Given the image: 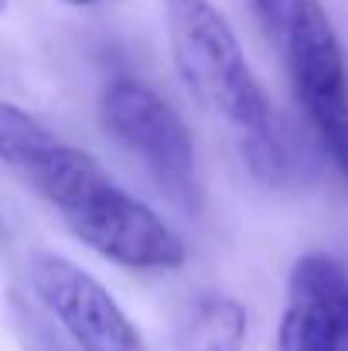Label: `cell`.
I'll return each mask as SVG.
<instances>
[{
  "instance_id": "obj_3",
  "label": "cell",
  "mask_w": 348,
  "mask_h": 351,
  "mask_svg": "<svg viewBox=\"0 0 348 351\" xmlns=\"http://www.w3.org/2000/svg\"><path fill=\"white\" fill-rule=\"evenodd\" d=\"M103 123L174 202H195V143L178 110L137 79L103 89Z\"/></svg>"
},
{
  "instance_id": "obj_7",
  "label": "cell",
  "mask_w": 348,
  "mask_h": 351,
  "mask_svg": "<svg viewBox=\"0 0 348 351\" xmlns=\"http://www.w3.org/2000/svg\"><path fill=\"white\" fill-rule=\"evenodd\" d=\"M249 335V314L239 300L212 293L202 297L178 328V351H242Z\"/></svg>"
},
{
  "instance_id": "obj_6",
  "label": "cell",
  "mask_w": 348,
  "mask_h": 351,
  "mask_svg": "<svg viewBox=\"0 0 348 351\" xmlns=\"http://www.w3.org/2000/svg\"><path fill=\"white\" fill-rule=\"evenodd\" d=\"M277 351H348V269L338 259L308 252L294 263Z\"/></svg>"
},
{
  "instance_id": "obj_5",
  "label": "cell",
  "mask_w": 348,
  "mask_h": 351,
  "mask_svg": "<svg viewBox=\"0 0 348 351\" xmlns=\"http://www.w3.org/2000/svg\"><path fill=\"white\" fill-rule=\"evenodd\" d=\"M31 287L79 351H147L137 324L113 293L72 259L51 252L34 256Z\"/></svg>"
},
{
  "instance_id": "obj_8",
  "label": "cell",
  "mask_w": 348,
  "mask_h": 351,
  "mask_svg": "<svg viewBox=\"0 0 348 351\" xmlns=\"http://www.w3.org/2000/svg\"><path fill=\"white\" fill-rule=\"evenodd\" d=\"M62 140L27 110L0 99V160L14 171H21L24 178H34L38 167L55 154Z\"/></svg>"
},
{
  "instance_id": "obj_1",
  "label": "cell",
  "mask_w": 348,
  "mask_h": 351,
  "mask_svg": "<svg viewBox=\"0 0 348 351\" xmlns=\"http://www.w3.org/2000/svg\"><path fill=\"white\" fill-rule=\"evenodd\" d=\"M62 215L69 232L100 256L130 269H178L188 259L181 235L164 219L126 195L100 160L79 147L58 143L55 154L27 178Z\"/></svg>"
},
{
  "instance_id": "obj_9",
  "label": "cell",
  "mask_w": 348,
  "mask_h": 351,
  "mask_svg": "<svg viewBox=\"0 0 348 351\" xmlns=\"http://www.w3.org/2000/svg\"><path fill=\"white\" fill-rule=\"evenodd\" d=\"M301 3L304 0H253L256 17L263 21L266 34L277 38L280 45H283V38H287V31H290V24H294V17L301 10Z\"/></svg>"
},
{
  "instance_id": "obj_4",
  "label": "cell",
  "mask_w": 348,
  "mask_h": 351,
  "mask_svg": "<svg viewBox=\"0 0 348 351\" xmlns=\"http://www.w3.org/2000/svg\"><path fill=\"white\" fill-rule=\"evenodd\" d=\"M294 93L314 123L325 150L348 178V72L345 55L318 0H304L283 38Z\"/></svg>"
},
{
  "instance_id": "obj_10",
  "label": "cell",
  "mask_w": 348,
  "mask_h": 351,
  "mask_svg": "<svg viewBox=\"0 0 348 351\" xmlns=\"http://www.w3.org/2000/svg\"><path fill=\"white\" fill-rule=\"evenodd\" d=\"M62 3H72V7H89V3H100V0H62Z\"/></svg>"
},
{
  "instance_id": "obj_11",
  "label": "cell",
  "mask_w": 348,
  "mask_h": 351,
  "mask_svg": "<svg viewBox=\"0 0 348 351\" xmlns=\"http://www.w3.org/2000/svg\"><path fill=\"white\" fill-rule=\"evenodd\" d=\"M3 10H7V0H0V14H3Z\"/></svg>"
},
{
  "instance_id": "obj_12",
  "label": "cell",
  "mask_w": 348,
  "mask_h": 351,
  "mask_svg": "<svg viewBox=\"0 0 348 351\" xmlns=\"http://www.w3.org/2000/svg\"><path fill=\"white\" fill-rule=\"evenodd\" d=\"M0 235H3V215H0Z\"/></svg>"
},
{
  "instance_id": "obj_2",
  "label": "cell",
  "mask_w": 348,
  "mask_h": 351,
  "mask_svg": "<svg viewBox=\"0 0 348 351\" xmlns=\"http://www.w3.org/2000/svg\"><path fill=\"white\" fill-rule=\"evenodd\" d=\"M174 65L185 86L242 140L273 133V110L246 62V51L212 0H164Z\"/></svg>"
}]
</instances>
